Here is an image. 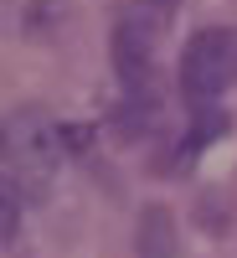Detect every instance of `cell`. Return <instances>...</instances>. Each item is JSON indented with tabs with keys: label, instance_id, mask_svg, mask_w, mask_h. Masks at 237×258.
Returning a JSON list of instances; mask_svg holds the SVG:
<instances>
[{
	"label": "cell",
	"instance_id": "7a4b0ae2",
	"mask_svg": "<svg viewBox=\"0 0 237 258\" xmlns=\"http://www.w3.org/2000/svg\"><path fill=\"white\" fill-rule=\"evenodd\" d=\"M237 83V26H201L181 52V93L211 103Z\"/></svg>",
	"mask_w": 237,
	"mask_h": 258
},
{
	"label": "cell",
	"instance_id": "5b68a950",
	"mask_svg": "<svg viewBox=\"0 0 237 258\" xmlns=\"http://www.w3.org/2000/svg\"><path fill=\"white\" fill-rule=\"evenodd\" d=\"M16 238V202H11V191H6V243Z\"/></svg>",
	"mask_w": 237,
	"mask_h": 258
},
{
	"label": "cell",
	"instance_id": "3957f363",
	"mask_svg": "<svg viewBox=\"0 0 237 258\" xmlns=\"http://www.w3.org/2000/svg\"><path fill=\"white\" fill-rule=\"evenodd\" d=\"M114 68L129 88H144L149 83V68H155V47H160V16H124L114 26Z\"/></svg>",
	"mask_w": 237,
	"mask_h": 258
},
{
	"label": "cell",
	"instance_id": "6da1fadb",
	"mask_svg": "<svg viewBox=\"0 0 237 258\" xmlns=\"http://www.w3.org/2000/svg\"><path fill=\"white\" fill-rule=\"evenodd\" d=\"M62 140L67 129H57L41 109H21L6 124V155H11V181L26 191V197H47L57 170H62Z\"/></svg>",
	"mask_w": 237,
	"mask_h": 258
},
{
	"label": "cell",
	"instance_id": "8992f818",
	"mask_svg": "<svg viewBox=\"0 0 237 258\" xmlns=\"http://www.w3.org/2000/svg\"><path fill=\"white\" fill-rule=\"evenodd\" d=\"M149 6H155V11H170V6H176V0H149Z\"/></svg>",
	"mask_w": 237,
	"mask_h": 258
},
{
	"label": "cell",
	"instance_id": "277c9868",
	"mask_svg": "<svg viewBox=\"0 0 237 258\" xmlns=\"http://www.w3.org/2000/svg\"><path fill=\"white\" fill-rule=\"evenodd\" d=\"M134 253H139V258H176V217H170V207L155 202V207L139 212Z\"/></svg>",
	"mask_w": 237,
	"mask_h": 258
}]
</instances>
